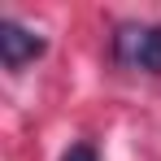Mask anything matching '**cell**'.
I'll use <instances>...</instances> for the list:
<instances>
[{"instance_id":"cell-1","label":"cell","mask_w":161,"mask_h":161,"mask_svg":"<svg viewBox=\"0 0 161 161\" xmlns=\"http://www.w3.org/2000/svg\"><path fill=\"white\" fill-rule=\"evenodd\" d=\"M113 57L126 70L161 74V26H153V22H122L113 31Z\"/></svg>"},{"instance_id":"cell-2","label":"cell","mask_w":161,"mask_h":161,"mask_svg":"<svg viewBox=\"0 0 161 161\" xmlns=\"http://www.w3.org/2000/svg\"><path fill=\"white\" fill-rule=\"evenodd\" d=\"M44 35H35L31 26H22V22H13V18H4L0 22V61L9 65V70H22L26 61H35V57H44Z\"/></svg>"},{"instance_id":"cell-3","label":"cell","mask_w":161,"mask_h":161,"mask_svg":"<svg viewBox=\"0 0 161 161\" xmlns=\"http://www.w3.org/2000/svg\"><path fill=\"white\" fill-rule=\"evenodd\" d=\"M61 161H100V157H96V148H92V144H74Z\"/></svg>"}]
</instances>
